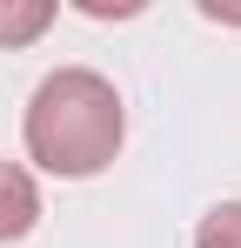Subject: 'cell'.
Returning <instances> with one entry per match:
<instances>
[{"mask_svg":"<svg viewBox=\"0 0 241 248\" xmlns=\"http://www.w3.org/2000/svg\"><path fill=\"white\" fill-rule=\"evenodd\" d=\"M27 155L47 174H101L120 155V94L94 67H60L27 101Z\"/></svg>","mask_w":241,"mask_h":248,"instance_id":"6da1fadb","label":"cell"},{"mask_svg":"<svg viewBox=\"0 0 241 248\" xmlns=\"http://www.w3.org/2000/svg\"><path fill=\"white\" fill-rule=\"evenodd\" d=\"M34 221H40V188H34V174L14 168V161H0V242H20Z\"/></svg>","mask_w":241,"mask_h":248,"instance_id":"7a4b0ae2","label":"cell"},{"mask_svg":"<svg viewBox=\"0 0 241 248\" xmlns=\"http://www.w3.org/2000/svg\"><path fill=\"white\" fill-rule=\"evenodd\" d=\"M54 27V0H0V47H27Z\"/></svg>","mask_w":241,"mask_h":248,"instance_id":"3957f363","label":"cell"},{"mask_svg":"<svg viewBox=\"0 0 241 248\" xmlns=\"http://www.w3.org/2000/svg\"><path fill=\"white\" fill-rule=\"evenodd\" d=\"M195 248H241V202H221L214 215H201Z\"/></svg>","mask_w":241,"mask_h":248,"instance_id":"277c9868","label":"cell"}]
</instances>
